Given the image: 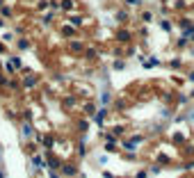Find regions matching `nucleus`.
Returning <instances> with one entry per match:
<instances>
[{
  "instance_id": "obj_1",
  "label": "nucleus",
  "mask_w": 194,
  "mask_h": 178,
  "mask_svg": "<svg viewBox=\"0 0 194 178\" xmlns=\"http://www.w3.org/2000/svg\"><path fill=\"white\" fill-rule=\"evenodd\" d=\"M23 135H32V128L30 126H23Z\"/></svg>"
},
{
  "instance_id": "obj_2",
  "label": "nucleus",
  "mask_w": 194,
  "mask_h": 178,
  "mask_svg": "<svg viewBox=\"0 0 194 178\" xmlns=\"http://www.w3.org/2000/svg\"><path fill=\"white\" fill-rule=\"evenodd\" d=\"M34 84V78H25V87H32Z\"/></svg>"
}]
</instances>
